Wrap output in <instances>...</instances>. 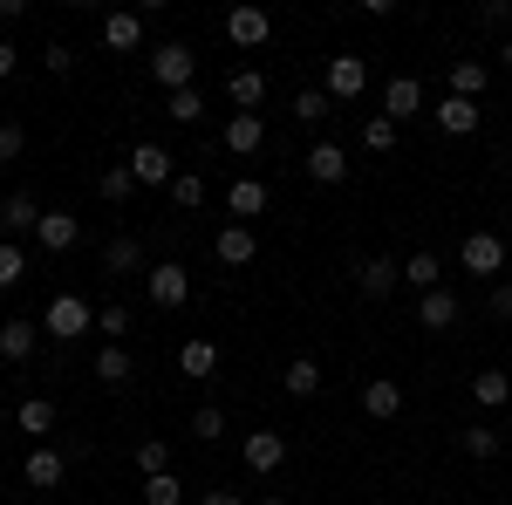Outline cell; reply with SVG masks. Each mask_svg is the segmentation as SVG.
Masks as SVG:
<instances>
[{
    "label": "cell",
    "mask_w": 512,
    "mask_h": 505,
    "mask_svg": "<svg viewBox=\"0 0 512 505\" xmlns=\"http://www.w3.org/2000/svg\"><path fill=\"white\" fill-rule=\"evenodd\" d=\"M41 212H48V205H35L28 192H7L0 198V233H35Z\"/></svg>",
    "instance_id": "19"
},
{
    "label": "cell",
    "mask_w": 512,
    "mask_h": 505,
    "mask_svg": "<svg viewBox=\"0 0 512 505\" xmlns=\"http://www.w3.org/2000/svg\"><path fill=\"white\" fill-rule=\"evenodd\" d=\"M192 437H198V444H212V437H226V410H219V403H205V410L192 417Z\"/></svg>",
    "instance_id": "41"
},
{
    "label": "cell",
    "mask_w": 512,
    "mask_h": 505,
    "mask_svg": "<svg viewBox=\"0 0 512 505\" xmlns=\"http://www.w3.org/2000/svg\"><path fill=\"white\" fill-rule=\"evenodd\" d=\"M21 478H28L35 492H55V485L69 478V458H62L55 444H41V451H28V465H21Z\"/></svg>",
    "instance_id": "13"
},
{
    "label": "cell",
    "mask_w": 512,
    "mask_h": 505,
    "mask_svg": "<svg viewBox=\"0 0 512 505\" xmlns=\"http://www.w3.org/2000/svg\"><path fill=\"white\" fill-rule=\"evenodd\" d=\"M41 69H48V76H69V69H76V48H69V41H48V48H41Z\"/></svg>",
    "instance_id": "43"
},
{
    "label": "cell",
    "mask_w": 512,
    "mask_h": 505,
    "mask_svg": "<svg viewBox=\"0 0 512 505\" xmlns=\"http://www.w3.org/2000/svg\"><path fill=\"white\" fill-rule=\"evenodd\" d=\"M506 287H512V280H506Z\"/></svg>",
    "instance_id": "53"
},
{
    "label": "cell",
    "mask_w": 512,
    "mask_h": 505,
    "mask_svg": "<svg viewBox=\"0 0 512 505\" xmlns=\"http://www.w3.org/2000/svg\"><path fill=\"white\" fill-rule=\"evenodd\" d=\"M178 369H185V376H192V383H205V376H212V369H219V349H212V342H185V349H178Z\"/></svg>",
    "instance_id": "29"
},
{
    "label": "cell",
    "mask_w": 512,
    "mask_h": 505,
    "mask_svg": "<svg viewBox=\"0 0 512 505\" xmlns=\"http://www.w3.org/2000/svg\"><path fill=\"white\" fill-rule=\"evenodd\" d=\"M144 505H185V485L171 471H158V478H144Z\"/></svg>",
    "instance_id": "38"
},
{
    "label": "cell",
    "mask_w": 512,
    "mask_h": 505,
    "mask_svg": "<svg viewBox=\"0 0 512 505\" xmlns=\"http://www.w3.org/2000/svg\"><path fill=\"white\" fill-rule=\"evenodd\" d=\"M151 76H158L164 89L178 96V89H192V76H198V55L185 48V41H158V48H151Z\"/></svg>",
    "instance_id": "2"
},
{
    "label": "cell",
    "mask_w": 512,
    "mask_h": 505,
    "mask_svg": "<svg viewBox=\"0 0 512 505\" xmlns=\"http://www.w3.org/2000/svg\"><path fill=\"white\" fill-rule=\"evenodd\" d=\"M260 505H287V499H260Z\"/></svg>",
    "instance_id": "51"
},
{
    "label": "cell",
    "mask_w": 512,
    "mask_h": 505,
    "mask_svg": "<svg viewBox=\"0 0 512 505\" xmlns=\"http://www.w3.org/2000/svg\"><path fill=\"white\" fill-rule=\"evenodd\" d=\"M260 144H267V123H260V117H239V110H233V123H226V151L253 157Z\"/></svg>",
    "instance_id": "22"
},
{
    "label": "cell",
    "mask_w": 512,
    "mask_h": 505,
    "mask_svg": "<svg viewBox=\"0 0 512 505\" xmlns=\"http://www.w3.org/2000/svg\"><path fill=\"white\" fill-rule=\"evenodd\" d=\"M21 144H28V130H21V123H0V164H14Z\"/></svg>",
    "instance_id": "44"
},
{
    "label": "cell",
    "mask_w": 512,
    "mask_h": 505,
    "mask_svg": "<svg viewBox=\"0 0 512 505\" xmlns=\"http://www.w3.org/2000/svg\"><path fill=\"white\" fill-rule=\"evenodd\" d=\"M35 349H41L35 321H0V355H7V362H28Z\"/></svg>",
    "instance_id": "20"
},
{
    "label": "cell",
    "mask_w": 512,
    "mask_h": 505,
    "mask_svg": "<svg viewBox=\"0 0 512 505\" xmlns=\"http://www.w3.org/2000/svg\"><path fill=\"white\" fill-rule=\"evenodd\" d=\"M144 287H151V308H185V301H192V273L178 267V260H158V267L144 273Z\"/></svg>",
    "instance_id": "4"
},
{
    "label": "cell",
    "mask_w": 512,
    "mask_h": 505,
    "mask_svg": "<svg viewBox=\"0 0 512 505\" xmlns=\"http://www.w3.org/2000/svg\"><path fill=\"white\" fill-rule=\"evenodd\" d=\"M499 62H506V69H512V35H506V41H499Z\"/></svg>",
    "instance_id": "49"
},
{
    "label": "cell",
    "mask_w": 512,
    "mask_h": 505,
    "mask_svg": "<svg viewBox=\"0 0 512 505\" xmlns=\"http://www.w3.org/2000/svg\"><path fill=\"white\" fill-rule=\"evenodd\" d=\"M485 28H512V7H506V0H485Z\"/></svg>",
    "instance_id": "45"
},
{
    "label": "cell",
    "mask_w": 512,
    "mask_h": 505,
    "mask_svg": "<svg viewBox=\"0 0 512 505\" xmlns=\"http://www.w3.org/2000/svg\"><path fill=\"white\" fill-rule=\"evenodd\" d=\"M41 335H55V342L96 335V308H89L82 294H55V301H48V314H41Z\"/></svg>",
    "instance_id": "1"
},
{
    "label": "cell",
    "mask_w": 512,
    "mask_h": 505,
    "mask_svg": "<svg viewBox=\"0 0 512 505\" xmlns=\"http://www.w3.org/2000/svg\"><path fill=\"white\" fill-rule=\"evenodd\" d=\"M390 144H396V123H390V117H369V123H362V151H376V157H383Z\"/></svg>",
    "instance_id": "40"
},
{
    "label": "cell",
    "mask_w": 512,
    "mask_h": 505,
    "mask_svg": "<svg viewBox=\"0 0 512 505\" xmlns=\"http://www.w3.org/2000/svg\"><path fill=\"white\" fill-rule=\"evenodd\" d=\"M267 35H274V14L267 7H233L226 14V41L233 48H267Z\"/></svg>",
    "instance_id": "7"
},
{
    "label": "cell",
    "mask_w": 512,
    "mask_h": 505,
    "mask_svg": "<svg viewBox=\"0 0 512 505\" xmlns=\"http://www.w3.org/2000/svg\"><path fill=\"white\" fill-rule=\"evenodd\" d=\"M506 246H512V212H506Z\"/></svg>",
    "instance_id": "50"
},
{
    "label": "cell",
    "mask_w": 512,
    "mask_h": 505,
    "mask_svg": "<svg viewBox=\"0 0 512 505\" xmlns=\"http://www.w3.org/2000/svg\"><path fill=\"white\" fill-rule=\"evenodd\" d=\"M35 239H41V253H69V246L82 239V219H76V212H55V205H48V212H41V226H35Z\"/></svg>",
    "instance_id": "10"
},
{
    "label": "cell",
    "mask_w": 512,
    "mask_h": 505,
    "mask_svg": "<svg viewBox=\"0 0 512 505\" xmlns=\"http://www.w3.org/2000/svg\"><path fill=\"white\" fill-rule=\"evenodd\" d=\"M103 48H117V55L144 48V14H110L103 21Z\"/></svg>",
    "instance_id": "21"
},
{
    "label": "cell",
    "mask_w": 512,
    "mask_h": 505,
    "mask_svg": "<svg viewBox=\"0 0 512 505\" xmlns=\"http://www.w3.org/2000/svg\"><path fill=\"white\" fill-rule=\"evenodd\" d=\"M321 89H328V103H355V96L369 89V62H362V55H335Z\"/></svg>",
    "instance_id": "6"
},
{
    "label": "cell",
    "mask_w": 512,
    "mask_h": 505,
    "mask_svg": "<svg viewBox=\"0 0 512 505\" xmlns=\"http://www.w3.org/2000/svg\"><path fill=\"white\" fill-rule=\"evenodd\" d=\"M137 471H144V478L171 471V444H164V437H144V444H137Z\"/></svg>",
    "instance_id": "37"
},
{
    "label": "cell",
    "mask_w": 512,
    "mask_h": 505,
    "mask_svg": "<svg viewBox=\"0 0 512 505\" xmlns=\"http://www.w3.org/2000/svg\"><path fill=\"white\" fill-rule=\"evenodd\" d=\"M14 62H21V55H14V41H0V82L14 76Z\"/></svg>",
    "instance_id": "47"
},
{
    "label": "cell",
    "mask_w": 512,
    "mask_h": 505,
    "mask_svg": "<svg viewBox=\"0 0 512 505\" xmlns=\"http://www.w3.org/2000/svg\"><path fill=\"white\" fill-rule=\"evenodd\" d=\"M130 178H137V185H164V192H171L178 157L164 151V144H130Z\"/></svg>",
    "instance_id": "5"
},
{
    "label": "cell",
    "mask_w": 512,
    "mask_h": 505,
    "mask_svg": "<svg viewBox=\"0 0 512 505\" xmlns=\"http://www.w3.org/2000/svg\"><path fill=\"white\" fill-rule=\"evenodd\" d=\"M417 321H424V328H451V321H458V294H451V287H431V294L417 301Z\"/></svg>",
    "instance_id": "25"
},
{
    "label": "cell",
    "mask_w": 512,
    "mask_h": 505,
    "mask_svg": "<svg viewBox=\"0 0 512 505\" xmlns=\"http://www.w3.org/2000/svg\"><path fill=\"white\" fill-rule=\"evenodd\" d=\"M321 389V362L315 355H294V362H287V396H315Z\"/></svg>",
    "instance_id": "31"
},
{
    "label": "cell",
    "mask_w": 512,
    "mask_h": 505,
    "mask_svg": "<svg viewBox=\"0 0 512 505\" xmlns=\"http://www.w3.org/2000/svg\"><path fill=\"white\" fill-rule=\"evenodd\" d=\"M301 164H308V178H315V185H342V178H349V151H342L335 137H321Z\"/></svg>",
    "instance_id": "12"
},
{
    "label": "cell",
    "mask_w": 512,
    "mask_h": 505,
    "mask_svg": "<svg viewBox=\"0 0 512 505\" xmlns=\"http://www.w3.org/2000/svg\"><path fill=\"white\" fill-rule=\"evenodd\" d=\"M485 82H492V69H485V62H451V96L478 103V96H485Z\"/></svg>",
    "instance_id": "28"
},
{
    "label": "cell",
    "mask_w": 512,
    "mask_h": 505,
    "mask_svg": "<svg viewBox=\"0 0 512 505\" xmlns=\"http://www.w3.org/2000/svg\"><path fill=\"white\" fill-rule=\"evenodd\" d=\"M21 280H28V253H21L14 239H0V294H7V287H21Z\"/></svg>",
    "instance_id": "35"
},
{
    "label": "cell",
    "mask_w": 512,
    "mask_h": 505,
    "mask_svg": "<svg viewBox=\"0 0 512 505\" xmlns=\"http://www.w3.org/2000/svg\"><path fill=\"white\" fill-rule=\"evenodd\" d=\"M14 424L28 430V437H48V430H55V403H48V396H28V403L14 410Z\"/></svg>",
    "instance_id": "30"
},
{
    "label": "cell",
    "mask_w": 512,
    "mask_h": 505,
    "mask_svg": "<svg viewBox=\"0 0 512 505\" xmlns=\"http://www.w3.org/2000/svg\"><path fill=\"white\" fill-rule=\"evenodd\" d=\"M212 253H219L226 267H253V260H260V239H253V226H226V233L212 239Z\"/></svg>",
    "instance_id": "17"
},
{
    "label": "cell",
    "mask_w": 512,
    "mask_h": 505,
    "mask_svg": "<svg viewBox=\"0 0 512 505\" xmlns=\"http://www.w3.org/2000/svg\"><path fill=\"white\" fill-rule=\"evenodd\" d=\"M226 96H233L239 117H260V103H267V76H260V69H233V76H226Z\"/></svg>",
    "instance_id": "15"
},
{
    "label": "cell",
    "mask_w": 512,
    "mask_h": 505,
    "mask_svg": "<svg viewBox=\"0 0 512 505\" xmlns=\"http://www.w3.org/2000/svg\"><path fill=\"white\" fill-rule=\"evenodd\" d=\"M403 287H417V294L444 287V260H437V253H410V260H403Z\"/></svg>",
    "instance_id": "23"
},
{
    "label": "cell",
    "mask_w": 512,
    "mask_h": 505,
    "mask_svg": "<svg viewBox=\"0 0 512 505\" xmlns=\"http://www.w3.org/2000/svg\"><path fill=\"white\" fill-rule=\"evenodd\" d=\"M103 267H110V273H151V267H144V239H137V233L110 239V246H103Z\"/></svg>",
    "instance_id": "24"
},
{
    "label": "cell",
    "mask_w": 512,
    "mask_h": 505,
    "mask_svg": "<svg viewBox=\"0 0 512 505\" xmlns=\"http://www.w3.org/2000/svg\"><path fill=\"white\" fill-rule=\"evenodd\" d=\"M226 212H233V226L260 219V212H267V185H260V178H233V185H226Z\"/></svg>",
    "instance_id": "16"
},
{
    "label": "cell",
    "mask_w": 512,
    "mask_h": 505,
    "mask_svg": "<svg viewBox=\"0 0 512 505\" xmlns=\"http://www.w3.org/2000/svg\"><path fill=\"white\" fill-rule=\"evenodd\" d=\"M96 192L110 198V205H123V198L137 192V178H130V164H110V171H103V178H96Z\"/></svg>",
    "instance_id": "36"
},
{
    "label": "cell",
    "mask_w": 512,
    "mask_h": 505,
    "mask_svg": "<svg viewBox=\"0 0 512 505\" xmlns=\"http://www.w3.org/2000/svg\"><path fill=\"white\" fill-rule=\"evenodd\" d=\"M472 396L485 403V410H506V403H512V376H506V369H478V376H472Z\"/></svg>",
    "instance_id": "26"
},
{
    "label": "cell",
    "mask_w": 512,
    "mask_h": 505,
    "mask_svg": "<svg viewBox=\"0 0 512 505\" xmlns=\"http://www.w3.org/2000/svg\"><path fill=\"white\" fill-rule=\"evenodd\" d=\"M205 505H246L239 492H205Z\"/></svg>",
    "instance_id": "48"
},
{
    "label": "cell",
    "mask_w": 512,
    "mask_h": 505,
    "mask_svg": "<svg viewBox=\"0 0 512 505\" xmlns=\"http://www.w3.org/2000/svg\"><path fill=\"white\" fill-rule=\"evenodd\" d=\"M355 287H362L369 301H390L396 287H403V260H390V253H376V260H362V267H355Z\"/></svg>",
    "instance_id": "8"
},
{
    "label": "cell",
    "mask_w": 512,
    "mask_h": 505,
    "mask_svg": "<svg viewBox=\"0 0 512 505\" xmlns=\"http://www.w3.org/2000/svg\"><path fill=\"white\" fill-rule=\"evenodd\" d=\"M171 205H178V212H198V205H205V178H198V171H178V178H171Z\"/></svg>",
    "instance_id": "34"
},
{
    "label": "cell",
    "mask_w": 512,
    "mask_h": 505,
    "mask_svg": "<svg viewBox=\"0 0 512 505\" xmlns=\"http://www.w3.org/2000/svg\"><path fill=\"white\" fill-rule=\"evenodd\" d=\"M492 314H499V321H512V287H492Z\"/></svg>",
    "instance_id": "46"
},
{
    "label": "cell",
    "mask_w": 512,
    "mask_h": 505,
    "mask_svg": "<svg viewBox=\"0 0 512 505\" xmlns=\"http://www.w3.org/2000/svg\"><path fill=\"white\" fill-rule=\"evenodd\" d=\"M164 117H171V123H198V117H205V96H198V89H178V96L164 103Z\"/></svg>",
    "instance_id": "39"
},
{
    "label": "cell",
    "mask_w": 512,
    "mask_h": 505,
    "mask_svg": "<svg viewBox=\"0 0 512 505\" xmlns=\"http://www.w3.org/2000/svg\"><path fill=\"white\" fill-rule=\"evenodd\" d=\"M96 335L103 342H123L130 335V308H96Z\"/></svg>",
    "instance_id": "42"
},
{
    "label": "cell",
    "mask_w": 512,
    "mask_h": 505,
    "mask_svg": "<svg viewBox=\"0 0 512 505\" xmlns=\"http://www.w3.org/2000/svg\"><path fill=\"white\" fill-rule=\"evenodd\" d=\"M431 123L444 130V137H472L478 123H485V110H478V103H465V96H444V103L431 110Z\"/></svg>",
    "instance_id": "14"
},
{
    "label": "cell",
    "mask_w": 512,
    "mask_h": 505,
    "mask_svg": "<svg viewBox=\"0 0 512 505\" xmlns=\"http://www.w3.org/2000/svg\"><path fill=\"white\" fill-rule=\"evenodd\" d=\"M96 383H110V389L130 383V349H123V342H103V349H96Z\"/></svg>",
    "instance_id": "27"
},
{
    "label": "cell",
    "mask_w": 512,
    "mask_h": 505,
    "mask_svg": "<svg viewBox=\"0 0 512 505\" xmlns=\"http://www.w3.org/2000/svg\"><path fill=\"white\" fill-rule=\"evenodd\" d=\"M458 267L472 273V280H492V273H506V233H472L458 246Z\"/></svg>",
    "instance_id": "3"
},
{
    "label": "cell",
    "mask_w": 512,
    "mask_h": 505,
    "mask_svg": "<svg viewBox=\"0 0 512 505\" xmlns=\"http://www.w3.org/2000/svg\"><path fill=\"white\" fill-rule=\"evenodd\" d=\"M458 444H465V458H478V465H485V458H499V430H492V424L458 430Z\"/></svg>",
    "instance_id": "32"
},
{
    "label": "cell",
    "mask_w": 512,
    "mask_h": 505,
    "mask_svg": "<svg viewBox=\"0 0 512 505\" xmlns=\"http://www.w3.org/2000/svg\"><path fill=\"white\" fill-rule=\"evenodd\" d=\"M239 458H246V471H260V478H267V471L287 465V437H280V430H253V437L239 444Z\"/></svg>",
    "instance_id": "9"
},
{
    "label": "cell",
    "mask_w": 512,
    "mask_h": 505,
    "mask_svg": "<svg viewBox=\"0 0 512 505\" xmlns=\"http://www.w3.org/2000/svg\"><path fill=\"white\" fill-rule=\"evenodd\" d=\"M0 424H7V403H0Z\"/></svg>",
    "instance_id": "52"
},
{
    "label": "cell",
    "mask_w": 512,
    "mask_h": 505,
    "mask_svg": "<svg viewBox=\"0 0 512 505\" xmlns=\"http://www.w3.org/2000/svg\"><path fill=\"white\" fill-rule=\"evenodd\" d=\"M362 410H369L376 424H390V417H403V383H390V376L362 383Z\"/></svg>",
    "instance_id": "18"
},
{
    "label": "cell",
    "mask_w": 512,
    "mask_h": 505,
    "mask_svg": "<svg viewBox=\"0 0 512 505\" xmlns=\"http://www.w3.org/2000/svg\"><path fill=\"white\" fill-rule=\"evenodd\" d=\"M328 110H335V103H328V89H301V96H294V123H308V130L328 123Z\"/></svg>",
    "instance_id": "33"
},
{
    "label": "cell",
    "mask_w": 512,
    "mask_h": 505,
    "mask_svg": "<svg viewBox=\"0 0 512 505\" xmlns=\"http://www.w3.org/2000/svg\"><path fill=\"white\" fill-rule=\"evenodd\" d=\"M383 117H390V123L424 117V82H417V76H396L390 89H383Z\"/></svg>",
    "instance_id": "11"
}]
</instances>
